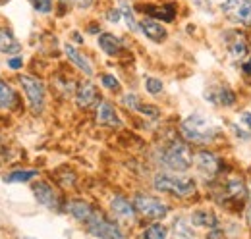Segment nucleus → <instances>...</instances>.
<instances>
[{
    "instance_id": "1",
    "label": "nucleus",
    "mask_w": 251,
    "mask_h": 239,
    "mask_svg": "<svg viewBox=\"0 0 251 239\" xmlns=\"http://www.w3.org/2000/svg\"><path fill=\"white\" fill-rule=\"evenodd\" d=\"M182 137L195 145H209L220 137V129L203 114H191L182 121Z\"/></svg>"
},
{
    "instance_id": "2",
    "label": "nucleus",
    "mask_w": 251,
    "mask_h": 239,
    "mask_svg": "<svg viewBox=\"0 0 251 239\" xmlns=\"http://www.w3.org/2000/svg\"><path fill=\"white\" fill-rule=\"evenodd\" d=\"M153 185L160 193H170L176 197H189L197 191L195 179L188 176H176V174H157Z\"/></svg>"
},
{
    "instance_id": "3",
    "label": "nucleus",
    "mask_w": 251,
    "mask_h": 239,
    "mask_svg": "<svg viewBox=\"0 0 251 239\" xmlns=\"http://www.w3.org/2000/svg\"><path fill=\"white\" fill-rule=\"evenodd\" d=\"M160 162L170 172H186L193 164V154L186 143L172 141L160 154Z\"/></svg>"
},
{
    "instance_id": "4",
    "label": "nucleus",
    "mask_w": 251,
    "mask_h": 239,
    "mask_svg": "<svg viewBox=\"0 0 251 239\" xmlns=\"http://www.w3.org/2000/svg\"><path fill=\"white\" fill-rule=\"evenodd\" d=\"M87 232L99 239H126L120 226L104 218L100 212H95L93 218L87 222Z\"/></svg>"
},
{
    "instance_id": "5",
    "label": "nucleus",
    "mask_w": 251,
    "mask_h": 239,
    "mask_svg": "<svg viewBox=\"0 0 251 239\" xmlns=\"http://www.w3.org/2000/svg\"><path fill=\"white\" fill-rule=\"evenodd\" d=\"M224 16L244 27H251V0H222Z\"/></svg>"
},
{
    "instance_id": "6",
    "label": "nucleus",
    "mask_w": 251,
    "mask_h": 239,
    "mask_svg": "<svg viewBox=\"0 0 251 239\" xmlns=\"http://www.w3.org/2000/svg\"><path fill=\"white\" fill-rule=\"evenodd\" d=\"M20 83L27 95L29 106H31L33 114H41L43 106H45V85L41 79L31 77V75H20Z\"/></svg>"
},
{
    "instance_id": "7",
    "label": "nucleus",
    "mask_w": 251,
    "mask_h": 239,
    "mask_svg": "<svg viewBox=\"0 0 251 239\" xmlns=\"http://www.w3.org/2000/svg\"><path fill=\"white\" fill-rule=\"evenodd\" d=\"M133 207L141 216L151 218V220H160L168 214V207L162 201H158L155 197H149V195H135Z\"/></svg>"
},
{
    "instance_id": "8",
    "label": "nucleus",
    "mask_w": 251,
    "mask_h": 239,
    "mask_svg": "<svg viewBox=\"0 0 251 239\" xmlns=\"http://www.w3.org/2000/svg\"><path fill=\"white\" fill-rule=\"evenodd\" d=\"M248 187H246V183L242 181L240 178H230L226 179V183H224V187H222V199H220V203H228V205H240V203H244V199L248 197Z\"/></svg>"
},
{
    "instance_id": "9",
    "label": "nucleus",
    "mask_w": 251,
    "mask_h": 239,
    "mask_svg": "<svg viewBox=\"0 0 251 239\" xmlns=\"http://www.w3.org/2000/svg\"><path fill=\"white\" fill-rule=\"evenodd\" d=\"M224 43H226V48H228V52H230L232 58L242 60L250 54V45H248L246 37H244L240 31H236V29L226 31Z\"/></svg>"
},
{
    "instance_id": "10",
    "label": "nucleus",
    "mask_w": 251,
    "mask_h": 239,
    "mask_svg": "<svg viewBox=\"0 0 251 239\" xmlns=\"http://www.w3.org/2000/svg\"><path fill=\"white\" fill-rule=\"evenodd\" d=\"M33 195H35V199H37L43 207H47V209H50V210L60 209L58 195H56V191L52 189V185H49L47 181H37V183L33 185Z\"/></svg>"
},
{
    "instance_id": "11",
    "label": "nucleus",
    "mask_w": 251,
    "mask_h": 239,
    "mask_svg": "<svg viewBox=\"0 0 251 239\" xmlns=\"http://www.w3.org/2000/svg\"><path fill=\"white\" fill-rule=\"evenodd\" d=\"M193 164H195V168H197L201 174H205V176H209V178L217 176L220 170L219 156L213 154V152H209V150H199V152L193 156Z\"/></svg>"
},
{
    "instance_id": "12",
    "label": "nucleus",
    "mask_w": 251,
    "mask_h": 239,
    "mask_svg": "<svg viewBox=\"0 0 251 239\" xmlns=\"http://www.w3.org/2000/svg\"><path fill=\"white\" fill-rule=\"evenodd\" d=\"M97 121L100 125H108V127H120L122 125L114 106L108 100H100L99 102V106H97Z\"/></svg>"
},
{
    "instance_id": "13",
    "label": "nucleus",
    "mask_w": 251,
    "mask_h": 239,
    "mask_svg": "<svg viewBox=\"0 0 251 239\" xmlns=\"http://www.w3.org/2000/svg\"><path fill=\"white\" fill-rule=\"evenodd\" d=\"M110 209H112V214L122 222H133L135 220L137 210L129 201H126L124 197H114L112 203H110Z\"/></svg>"
},
{
    "instance_id": "14",
    "label": "nucleus",
    "mask_w": 251,
    "mask_h": 239,
    "mask_svg": "<svg viewBox=\"0 0 251 239\" xmlns=\"http://www.w3.org/2000/svg\"><path fill=\"white\" fill-rule=\"evenodd\" d=\"M139 10L149 14L153 20H162V22H168V24L174 22V18H176V6L174 4H164V6L147 4V6H141Z\"/></svg>"
},
{
    "instance_id": "15",
    "label": "nucleus",
    "mask_w": 251,
    "mask_h": 239,
    "mask_svg": "<svg viewBox=\"0 0 251 239\" xmlns=\"http://www.w3.org/2000/svg\"><path fill=\"white\" fill-rule=\"evenodd\" d=\"M99 98V93H97V87H95L91 81H83L77 85V91H75V100L81 108H89L93 106L95 100Z\"/></svg>"
},
{
    "instance_id": "16",
    "label": "nucleus",
    "mask_w": 251,
    "mask_h": 239,
    "mask_svg": "<svg viewBox=\"0 0 251 239\" xmlns=\"http://www.w3.org/2000/svg\"><path fill=\"white\" fill-rule=\"evenodd\" d=\"M139 29L145 33L147 39H151L155 43H162L166 39V35H168L166 29L158 24L157 20H153V18H145L143 22H139Z\"/></svg>"
},
{
    "instance_id": "17",
    "label": "nucleus",
    "mask_w": 251,
    "mask_h": 239,
    "mask_svg": "<svg viewBox=\"0 0 251 239\" xmlns=\"http://www.w3.org/2000/svg\"><path fill=\"white\" fill-rule=\"evenodd\" d=\"M207 98H209V102L220 104V106H234L236 104V93L226 85H220L211 93H207Z\"/></svg>"
},
{
    "instance_id": "18",
    "label": "nucleus",
    "mask_w": 251,
    "mask_h": 239,
    "mask_svg": "<svg viewBox=\"0 0 251 239\" xmlns=\"http://www.w3.org/2000/svg\"><path fill=\"white\" fill-rule=\"evenodd\" d=\"M99 47L102 48V52H106L108 56H118L122 52V39L112 35V33H100L99 35Z\"/></svg>"
},
{
    "instance_id": "19",
    "label": "nucleus",
    "mask_w": 251,
    "mask_h": 239,
    "mask_svg": "<svg viewBox=\"0 0 251 239\" xmlns=\"http://www.w3.org/2000/svg\"><path fill=\"white\" fill-rule=\"evenodd\" d=\"M64 52H66V56L72 60L85 75H93V64H91V60L87 58L85 54H81L77 48H74L72 45H66L64 47Z\"/></svg>"
},
{
    "instance_id": "20",
    "label": "nucleus",
    "mask_w": 251,
    "mask_h": 239,
    "mask_svg": "<svg viewBox=\"0 0 251 239\" xmlns=\"http://www.w3.org/2000/svg\"><path fill=\"white\" fill-rule=\"evenodd\" d=\"M66 210H68L75 220H79V222H89L95 214V210L91 209V205L85 203V201H70V203L66 205Z\"/></svg>"
},
{
    "instance_id": "21",
    "label": "nucleus",
    "mask_w": 251,
    "mask_h": 239,
    "mask_svg": "<svg viewBox=\"0 0 251 239\" xmlns=\"http://www.w3.org/2000/svg\"><path fill=\"white\" fill-rule=\"evenodd\" d=\"M20 50H22V45L16 39V35L10 29L2 27L0 29V52H4V54H18Z\"/></svg>"
},
{
    "instance_id": "22",
    "label": "nucleus",
    "mask_w": 251,
    "mask_h": 239,
    "mask_svg": "<svg viewBox=\"0 0 251 239\" xmlns=\"http://www.w3.org/2000/svg\"><path fill=\"white\" fill-rule=\"evenodd\" d=\"M191 224L197 226V228H217L219 224V218L213 210H195L191 214Z\"/></svg>"
},
{
    "instance_id": "23",
    "label": "nucleus",
    "mask_w": 251,
    "mask_h": 239,
    "mask_svg": "<svg viewBox=\"0 0 251 239\" xmlns=\"http://www.w3.org/2000/svg\"><path fill=\"white\" fill-rule=\"evenodd\" d=\"M14 102H16V93H14V89L0 79V108H12Z\"/></svg>"
},
{
    "instance_id": "24",
    "label": "nucleus",
    "mask_w": 251,
    "mask_h": 239,
    "mask_svg": "<svg viewBox=\"0 0 251 239\" xmlns=\"http://www.w3.org/2000/svg\"><path fill=\"white\" fill-rule=\"evenodd\" d=\"M33 178H37V170H18V172L8 174L4 178V181L6 183H25V181H29Z\"/></svg>"
},
{
    "instance_id": "25",
    "label": "nucleus",
    "mask_w": 251,
    "mask_h": 239,
    "mask_svg": "<svg viewBox=\"0 0 251 239\" xmlns=\"http://www.w3.org/2000/svg\"><path fill=\"white\" fill-rule=\"evenodd\" d=\"M166 234H168V230L162 224H153V226L145 228L143 239H166Z\"/></svg>"
},
{
    "instance_id": "26",
    "label": "nucleus",
    "mask_w": 251,
    "mask_h": 239,
    "mask_svg": "<svg viewBox=\"0 0 251 239\" xmlns=\"http://www.w3.org/2000/svg\"><path fill=\"white\" fill-rule=\"evenodd\" d=\"M120 12H122V16L126 18V24H127L129 29L131 31L139 29V25H137V22H135V18H133V10H131V6H129L127 2H120Z\"/></svg>"
},
{
    "instance_id": "27",
    "label": "nucleus",
    "mask_w": 251,
    "mask_h": 239,
    "mask_svg": "<svg viewBox=\"0 0 251 239\" xmlns=\"http://www.w3.org/2000/svg\"><path fill=\"white\" fill-rule=\"evenodd\" d=\"M100 83H102V87L108 91H118L120 89V81L114 77V75H110V73H104V75H100Z\"/></svg>"
},
{
    "instance_id": "28",
    "label": "nucleus",
    "mask_w": 251,
    "mask_h": 239,
    "mask_svg": "<svg viewBox=\"0 0 251 239\" xmlns=\"http://www.w3.org/2000/svg\"><path fill=\"white\" fill-rule=\"evenodd\" d=\"M145 89L149 91L151 95H160L162 93V81L157 77H147L145 79Z\"/></svg>"
},
{
    "instance_id": "29",
    "label": "nucleus",
    "mask_w": 251,
    "mask_h": 239,
    "mask_svg": "<svg viewBox=\"0 0 251 239\" xmlns=\"http://www.w3.org/2000/svg\"><path fill=\"white\" fill-rule=\"evenodd\" d=\"M33 4V8L41 14H49L52 12V0H29Z\"/></svg>"
},
{
    "instance_id": "30",
    "label": "nucleus",
    "mask_w": 251,
    "mask_h": 239,
    "mask_svg": "<svg viewBox=\"0 0 251 239\" xmlns=\"http://www.w3.org/2000/svg\"><path fill=\"white\" fill-rule=\"evenodd\" d=\"M137 112H141V114H145V116H149V118H158L160 116V110H158L157 106H153V104H139V108H137Z\"/></svg>"
},
{
    "instance_id": "31",
    "label": "nucleus",
    "mask_w": 251,
    "mask_h": 239,
    "mask_svg": "<svg viewBox=\"0 0 251 239\" xmlns=\"http://www.w3.org/2000/svg\"><path fill=\"white\" fill-rule=\"evenodd\" d=\"M122 102H124V106H127L129 110H137L139 108V96L137 95H133V93H127L124 95V98H122Z\"/></svg>"
},
{
    "instance_id": "32",
    "label": "nucleus",
    "mask_w": 251,
    "mask_h": 239,
    "mask_svg": "<svg viewBox=\"0 0 251 239\" xmlns=\"http://www.w3.org/2000/svg\"><path fill=\"white\" fill-rule=\"evenodd\" d=\"M106 18H108V22H112V24H118V22H120V18H122V12H120V8H112V10L106 14Z\"/></svg>"
},
{
    "instance_id": "33",
    "label": "nucleus",
    "mask_w": 251,
    "mask_h": 239,
    "mask_svg": "<svg viewBox=\"0 0 251 239\" xmlns=\"http://www.w3.org/2000/svg\"><path fill=\"white\" fill-rule=\"evenodd\" d=\"M232 129H234V133L238 135V137H242V139H251V131H246V129H240V125L238 123H232Z\"/></svg>"
},
{
    "instance_id": "34",
    "label": "nucleus",
    "mask_w": 251,
    "mask_h": 239,
    "mask_svg": "<svg viewBox=\"0 0 251 239\" xmlns=\"http://www.w3.org/2000/svg\"><path fill=\"white\" fill-rule=\"evenodd\" d=\"M199 10H203V12H209L211 10V6H213V2L211 0H191Z\"/></svg>"
},
{
    "instance_id": "35",
    "label": "nucleus",
    "mask_w": 251,
    "mask_h": 239,
    "mask_svg": "<svg viewBox=\"0 0 251 239\" xmlns=\"http://www.w3.org/2000/svg\"><path fill=\"white\" fill-rule=\"evenodd\" d=\"M207 239H226V236H224V232H222V230L215 228V230H211V232H209Z\"/></svg>"
},
{
    "instance_id": "36",
    "label": "nucleus",
    "mask_w": 251,
    "mask_h": 239,
    "mask_svg": "<svg viewBox=\"0 0 251 239\" xmlns=\"http://www.w3.org/2000/svg\"><path fill=\"white\" fill-rule=\"evenodd\" d=\"M8 66H10L12 70H20V68L24 66V60L20 58V56H18V58H10L8 60Z\"/></svg>"
},
{
    "instance_id": "37",
    "label": "nucleus",
    "mask_w": 251,
    "mask_h": 239,
    "mask_svg": "<svg viewBox=\"0 0 251 239\" xmlns=\"http://www.w3.org/2000/svg\"><path fill=\"white\" fill-rule=\"evenodd\" d=\"M240 121H242V123H244V125L251 131V112H244V114H242V118H240Z\"/></svg>"
},
{
    "instance_id": "38",
    "label": "nucleus",
    "mask_w": 251,
    "mask_h": 239,
    "mask_svg": "<svg viewBox=\"0 0 251 239\" xmlns=\"http://www.w3.org/2000/svg\"><path fill=\"white\" fill-rule=\"evenodd\" d=\"M75 2H77V8H81V10H87L93 6V0H75Z\"/></svg>"
},
{
    "instance_id": "39",
    "label": "nucleus",
    "mask_w": 251,
    "mask_h": 239,
    "mask_svg": "<svg viewBox=\"0 0 251 239\" xmlns=\"http://www.w3.org/2000/svg\"><path fill=\"white\" fill-rule=\"evenodd\" d=\"M242 70H244V73H248V75H251V58H248L246 62H244Z\"/></svg>"
},
{
    "instance_id": "40",
    "label": "nucleus",
    "mask_w": 251,
    "mask_h": 239,
    "mask_svg": "<svg viewBox=\"0 0 251 239\" xmlns=\"http://www.w3.org/2000/svg\"><path fill=\"white\" fill-rule=\"evenodd\" d=\"M74 41H75V43H79V45L83 43V39H81V35H79V33H74Z\"/></svg>"
},
{
    "instance_id": "41",
    "label": "nucleus",
    "mask_w": 251,
    "mask_h": 239,
    "mask_svg": "<svg viewBox=\"0 0 251 239\" xmlns=\"http://www.w3.org/2000/svg\"><path fill=\"white\" fill-rule=\"evenodd\" d=\"M246 216H248V222L251 224V205L248 207V212H246Z\"/></svg>"
},
{
    "instance_id": "42",
    "label": "nucleus",
    "mask_w": 251,
    "mask_h": 239,
    "mask_svg": "<svg viewBox=\"0 0 251 239\" xmlns=\"http://www.w3.org/2000/svg\"><path fill=\"white\" fill-rule=\"evenodd\" d=\"M60 2H64V4H70V2H74V0H60Z\"/></svg>"
},
{
    "instance_id": "43",
    "label": "nucleus",
    "mask_w": 251,
    "mask_h": 239,
    "mask_svg": "<svg viewBox=\"0 0 251 239\" xmlns=\"http://www.w3.org/2000/svg\"><path fill=\"white\" fill-rule=\"evenodd\" d=\"M250 193H251V183H250Z\"/></svg>"
},
{
    "instance_id": "44",
    "label": "nucleus",
    "mask_w": 251,
    "mask_h": 239,
    "mask_svg": "<svg viewBox=\"0 0 251 239\" xmlns=\"http://www.w3.org/2000/svg\"><path fill=\"white\" fill-rule=\"evenodd\" d=\"M182 239H191V238H182Z\"/></svg>"
},
{
    "instance_id": "45",
    "label": "nucleus",
    "mask_w": 251,
    "mask_h": 239,
    "mask_svg": "<svg viewBox=\"0 0 251 239\" xmlns=\"http://www.w3.org/2000/svg\"><path fill=\"white\" fill-rule=\"evenodd\" d=\"M27 239H33V238H27Z\"/></svg>"
}]
</instances>
